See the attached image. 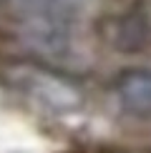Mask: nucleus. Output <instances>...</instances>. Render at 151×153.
Segmentation results:
<instances>
[{"label":"nucleus","instance_id":"1","mask_svg":"<svg viewBox=\"0 0 151 153\" xmlns=\"http://www.w3.org/2000/svg\"><path fill=\"white\" fill-rule=\"evenodd\" d=\"M5 78L18 93L50 113H73L83 105V93L66 73L38 63H13Z\"/></svg>","mask_w":151,"mask_h":153},{"label":"nucleus","instance_id":"3","mask_svg":"<svg viewBox=\"0 0 151 153\" xmlns=\"http://www.w3.org/2000/svg\"><path fill=\"white\" fill-rule=\"evenodd\" d=\"M103 38L118 53H141L151 45V18L141 8H129L106 18Z\"/></svg>","mask_w":151,"mask_h":153},{"label":"nucleus","instance_id":"5","mask_svg":"<svg viewBox=\"0 0 151 153\" xmlns=\"http://www.w3.org/2000/svg\"><path fill=\"white\" fill-rule=\"evenodd\" d=\"M93 0H10L25 20L48 23H78L91 10Z\"/></svg>","mask_w":151,"mask_h":153},{"label":"nucleus","instance_id":"2","mask_svg":"<svg viewBox=\"0 0 151 153\" xmlns=\"http://www.w3.org/2000/svg\"><path fill=\"white\" fill-rule=\"evenodd\" d=\"M25 45L35 50L50 65L76 68L83 65L86 50L76 33V23H48V20H25L20 30Z\"/></svg>","mask_w":151,"mask_h":153},{"label":"nucleus","instance_id":"4","mask_svg":"<svg viewBox=\"0 0 151 153\" xmlns=\"http://www.w3.org/2000/svg\"><path fill=\"white\" fill-rule=\"evenodd\" d=\"M113 98L134 118H151V68H126L113 78Z\"/></svg>","mask_w":151,"mask_h":153}]
</instances>
